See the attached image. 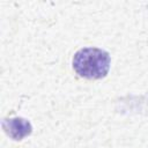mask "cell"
<instances>
[{
    "mask_svg": "<svg viewBox=\"0 0 148 148\" xmlns=\"http://www.w3.org/2000/svg\"><path fill=\"white\" fill-rule=\"evenodd\" d=\"M2 128L6 134L13 140H22L32 132V126L29 120L16 117V118H6L2 120Z\"/></svg>",
    "mask_w": 148,
    "mask_h": 148,
    "instance_id": "cell-2",
    "label": "cell"
},
{
    "mask_svg": "<svg viewBox=\"0 0 148 148\" xmlns=\"http://www.w3.org/2000/svg\"><path fill=\"white\" fill-rule=\"evenodd\" d=\"M110 54L97 47H83L73 58V68L82 77L98 80L106 76L110 69Z\"/></svg>",
    "mask_w": 148,
    "mask_h": 148,
    "instance_id": "cell-1",
    "label": "cell"
}]
</instances>
